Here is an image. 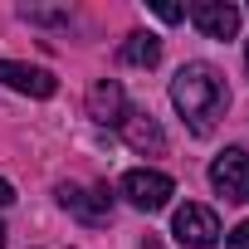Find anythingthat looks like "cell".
Returning a JSON list of instances; mask_svg holds the SVG:
<instances>
[{"mask_svg": "<svg viewBox=\"0 0 249 249\" xmlns=\"http://www.w3.org/2000/svg\"><path fill=\"white\" fill-rule=\"evenodd\" d=\"M230 249H249V220L230 230Z\"/></svg>", "mask_w": 249, "mask_h": 249, "instance_id": "7c38bea8", "label": "cell"}, {"mask_svg": "<svg viewBox=\"0 0 249 249\" xmlns=\"http://www.w3.org/2000/svg\"><path fill=\"white\" fill-rule=\"evenodd\" d=\"M171 103L191 122V132L205 137L215 127V117L225 112V103H230V88H225L220 69H210V64H181V73L171 78Z\"/></svg>", "mask_w": 249, "mask_h": 249, "instance_id": "6da1fadb", "label": "cell"}, {"mask_svg": "<svg viewBox=\"0 0 249 249\" xmlns=\"http://www.w3.org/2000/svg\"><path fill=\"white\" fill-rule=\"evenodd\" d=\"M25 20H39V25H59L64 10H25Z\"/></svg>", "mask_w": 249, "mask_h": 249, "instance_id": "8fae6325", "label": "cell"}, {"mask_svg": "<svg viewBox=\"0 0 249 249\" xmlns=\"http://www.w3.org/2000/svg\"><path fill=\"white\" fill-rule=\"evenodd\" d=\"M0 83L15 88V93H30V98H54L59 78L49 69H35V64H15V59H0Z\"/></svg>", "mask_w": 249, "mask_h": 249, "instance_id": "52a82bcc", "label": "cell"}, {"mask_svg": "<svg viewBox=\"0 0 249 249\" xmlns=\"http://www.w3.org/2000/svg\"><path fill=\"white\" fill-rule=\"evenodd\" d=\"M0 249H5V225H0Z\"/></svg>", "mask_w": 249, "mask_h": 249, "instance_id": "2e32d148", "label": "cell"}, {"mask_svg": "<svg viewBox=\"0 0 249 249\" xmlns=\"http://www.w3.org/2000/svg\"><path fill=\"white\" fill-rule=\"evenodd\" d=\"M117 127H122V137H127L132 152H147V157H161L166 152V132H161V122L152 112H127Z\"/></svg>", "mask_w": 249, "mask_h": 249, "instance_id": "9c48e42d", "label": "cell"}, {"mask_svg": "<svg viewBox=\"0 0 249 249\" xmlns=\"http://www.w3.org/2000/svg\"><path fill=\"white\" fill-rule=\"evenodd\" d=\"M244 69H249V44H244Z\"/></svg>", "mask_w": 249, "mask_h": 249, "instance_id": "e0dca14e", "label": "cell"}, {"mask_svg": "<svg viewBox=\"0 0 249 249\" xmlns=\"http://www.w3.org/2000/svg\"><path fill=\"white\" fill-rule=\"evenodd\" d=\"M171 230H176V239L191 244V249H210V244L220 239V220H215V210H210V205H196V200H186V205L176 210Z\"/></svg>", "mask_w": 249, "mask_h": 249, "instance_id": "3957f363", "label": "cell"}, {"mask_svg": "<svg viewBox=\"0 0 249 249\" xmlns=\"http://www.w3.org/2000/svg\"><path fill=\"white\" fill-rule=\"evenodd\" d=\"M210 186H215V196H225L230 205H244V200H249V152H244V147H225V152L210 161Z\"/></svg>", "mask_w": 249, "mask_h": 249, "instance_id": "7a4b0ae2", "label": "cell"}, {"mask_svg": "<svg viewBox=\"0 0 249 249\" xmlns=\"http://www.w3.org/2000/svg\"><path fill=\"white\" fill-rule=\"evenodd\" d=\"M157 15H161L166 25H176V20H186V10H181V5H157Z\"/></svg>", "mask_w": 249, "mask_h": 249, "instance_id": "4fadbf2b", "label": "cell"}, {"mask_svg": "<svg viewBox=\"0 0 249 249\" xmlns=\"http://www.w3.org/2000/svg\"><path fill=\"white\" fill-rule=\"evenodd\" d=\"M137 249H161V244H157V239H142V244H137Z\"/></svg>", "mask_w": 249, "mask_h": 249, "instance_id": "9a60e30c", "label": "cell"}, {"mask_svg": "<svg viewBox=\"0 0 249 249\" xmlns=\"http://www.w3.org/2000/svg\"><path fill=\"white\" fill-rule=\"evenodd\" d=\"M122 196H127L137 210H161V205L176 196V186H171V176L137 166V171H127V176H122Z\"/></svg>", "mask_w": 249, "mask_h": 249, "instance_id": "277c9868", "label": "cell"}, {"mask_svg": "<svg viewBox=\"0 0 249 249\" xmlns=\"http://www.w3.org/2000/svg\"><path fill=\"white\" fill-rule=\"evenodd\" d=\"M59 205L73 210V215L88 220V225H103V220L112 215V191H107V186H59Z\"/></svg>", "mask_w": 249, "mask_h": 249, "instance_id": "5b68a950", "label": "cell"}, {"mask_svg": "<svg viewBox=\"0 0 249 249\" xmlns=\"http://www.w3.org/2000/svg\"><path fill=\"white\" fill-rule=\"evenodd\" d=\"M88 117L103 122V127H117V122L127 117V93H122L117 78H98L88 88Z\"/></svg>", "mask_w": 249, "mask_h": 249, "instance_id": "ba28073f", "label": "cell"}, {"mask_svg": "<svg viewBox=\"0 0 249 249\" xmlns=\"http://www.w3.org/2000/svg\"><path fill=\"white\" fill-rule=\"evenodd\" d=\"M10 200H15V186H10L5 176H0V205H10Z\"/></svg>", "mask_w": 249, "mask_h": 249, "instance_id": "5bb4252c", "label": "cell"}, {"mask_svg": "<svg viewBox=\"0 0 249 249\" xmlns=\"http://www.w3.org/2000/svg\"><path fill=\"white\" fill-rule=\"evenodd\" d=\"M191 25L205 39H234L239 35V10L230 5V0H196L191 5Z\"/></svg>", "mask_w": 249, "mask_h": 249, "instance_id": "8992f818", "label": "cell"}, {"mask_svg": "<svg viewBox=\"0 0 249 249\" xmlns=\"http://www.w3.org/2000/svg\"><path fill=\"white\" fill-rule=\"evenodd\" d=\"M157 59H161V39H157V35H127V44H122V64L152 69Z\"/></svg>", "mask_w": 249, "mask_h": 249, "instance_id": "30bf717a", "label": "cell"}]
</instances>
